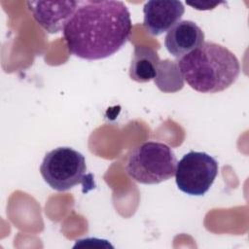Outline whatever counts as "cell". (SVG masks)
I'll return each mask as SVG.
<instances>
[{"instance_id": "obj_1", "label": "cell", "mask_w": 249, "mask_h": 249, "mask_svg": "<svg viewBox=\"0 0 249 249\" xmlns=\"http://www.w3.org/2000/svg\"><path fill=\"white\" fill-rule=\"evenodd\" d=\"M131 18L122 1H80L63 29L68 51L83 59L106 58L128 41Z\"/></svg>"}, {"instance_id": "obj_2", "label": "cell", "mask_w": 249, "mask_h": 249, "mask_svg": "<svg viewBox=\"0 0 249 249\" xmlns=\"http://www.w3.org/2000/svg\"><path fill=\"white\" fill-rule=\"evenodd\" d=\"M177 65L187 84L202 93L227 89L237 80L240 73L239 61L235 54L214 42H203L182 56Z\"/></svg>"}, {"instance_id": "obj_3", "label": "cell", "mask_w": 249, "mask_h": 249, "mask_svg": "<svg viewBox=\"0 0 249 249\" xmlns=\"http://www.w3.org/2000/svg\"><path fill=\"white\" fill-rule=\"evenodd\" d=\"M44 181L53 190L64 192L78 184L86 192L95 187L92 174L87 173L85 157L70 147H57L48 152L40 165Z\"/></svg>"}, {"instance_id": "obj_4", "label": "cell", "mask_w": 249, "mask_h": 249, "mask_svg": "<svg viewBox=\"0 0 249 249\" xmlns=\"http://www.w3.org/2000/svg\"><path fill=\"white\" fill-rule=\"evenodd\" d=\"M176 166V156L168 145L159 141H147L132 150L125 170L135 182L153 185L173 177Z\"/></svg>"}, {"instance_id": "obj_5", "label": "cell", "mask_w": 249, "mask_h": 249, "mask_svg": "<svg viewBox=\"0 0 249 249\" xmlns=\"http://www.w3.org/2000/svg\"><path fill=\"white\" fill-rule=\"evenodd\" d=\"M217 160L205 152L191 151L177 162L175 181L178 189L190 196L205 195L218 175Z\"/></svg>"}, {"instance_id": "obj_6", "label": "cell", "mask_w": 249, "mask_h": 249, "mask_svg": "<svg viewBox=\"0 0 249 249\" xmlns=\"http://www.w3.org/2000/svg\"><path fill=\"white\" fill-rule=\"evenodd\" d=\"M80 1H27L26 5L34 19L48 33L63 31L76 12Z\"/></svg>"}, {"instance_id": "obj_7", "label": "cell", "mask_w": 249, "mask_h": 249, "mask_svg": "<svg viewBox=\"0 0 249 249\" xmlns=\"http://www.w3.org/2000/svg\"><path fill=\"white\" fill-rule=\"evenodd\" d=\"M185 8L176 0H151L143 7L145 29L154 36H159L171 29L180 21Z\"/></svg>"}, {"instance_id": "obj_8", "label": "cell", "mask_w": 249, "mask_h": 249, "mask_svg": "<svg viewBox=\"0 0 249 249\" xmlns=\"http://www.w3.org/2000/svg\"><path fill=\"white\" fill-rule=\"evenodd\" d=\"M203 42L202 29L192 20H180L167 31L164 38L167 52L177 58L191 53Z\"/></svg>"}, {"instance_id": "obj_9", "label": "cell", "mask_w": 249, "mask_h": 249, "mask_svg": "<svg viewBox=\"0 0 249 249\" xmlns=\"http://www.w3.org/2000/svg\"><path fill=\"white\" fill-rule=\"evenodd\" d=\"M160 62V56L155 50L136 46L129 65V77L135 82L147 83L157 77Z\"/></svg>"}, {"instance_id": "obj_10", "label": "cell", "mask_w": 249, "mask_h": 249, "mask_svg": "<svg viewBox=\"0 0 249 249\" xmlns=\"http://www.w3.org/2000/svg\"><path fill=\"white\" fill-rule=\"evenodd\" d=\"M155 84L161 91H176L183 88V77L179 71L177 61L166 59L160 61Z\"/></svg>"}, {"instance_id": "obj_11", "label": "cell", "mask_w": 249, "mask_h": 249, "mask_svg": "<svg viewBox=\"0 0 249 249\" xmlns=\"http://www.w3.org/2000/svg\"><path fill=\"white\" fill-rule=\"evenodd\" d=\"M186 3H187V5L192 6L194 9L201 11V10H211V9H214L216 6H218L219 4L224 3V2H195V3L186 2Z\"/></svg>"}]
</instances>
